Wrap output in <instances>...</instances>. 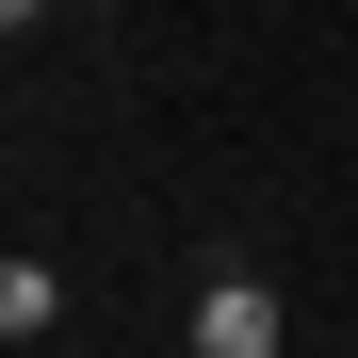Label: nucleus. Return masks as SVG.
<instances>
[{
	"mask_svg": "<svg viewBox=\"0 0 358 358\" xmlns=\"http://www.w3.org/2000/svg\"><path fill=\"white\" fill-rule=\"evenodd\" d=\"M277 342H293V310H277L261 277H212L196 293V358H277Z\"/></svg>",
	"mask_w": 358,
	"mask_h": 358,
	"instance_id": "1",
	"label": "nucleus"
},
{
	"mask_svg": "<svg viewBox=\"0 0 358 358\" xmlns=\"http://www.w3.org/2000/svg\"><path fill=\"white\" fill-rule=\"evenodd\" d=\"M49 310H66V277H49V261H0V326H17V342H33Z\"/></svg>",
	"mask_w": 358,
	"mask_h": 358,
	"instance_id": "2",
	"label": "nucleus"
}]
</instances>
